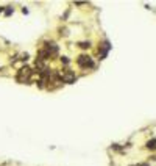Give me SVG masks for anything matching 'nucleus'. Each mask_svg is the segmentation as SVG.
Segmentation results:
<instances>
[{"label": "nucleus", "mask_w": 156, "mask_h": 166, "mask_svg": "<svg viewBox=\"0 0 156 166\" xmlns=\"http://www.w3.org/2000/svg\"><path fill=\"white\" fill-rule=\"evenodd\" d=\"M58 77L61 78L63 83H73L75 81V74L72 71H63V72H58Z\"/></svg>", "instance_id": "7ed1b4c3"}, {"label": "nucleus", "mask_w": 156, "mask_h": 166, "mask_svg": "<svg viewBox=\"0 0 156 166\" xmlns=\"http://www.w3.org/2000/svg\"><path fill=\"white\" fill-rule=\"evenodd\" d=\"M76 64L80 66V67H83V69H91V67H94V61H92V58L91 57H88V55H80L76 58Z\"/></svg>", "instance_id": "f03ea898"}, {"label": "nucleus", "mask_w": 156, "mask_h": 166, "mask_svg": "<svg viewBox=\"0 0 156 166\" xmlns=\"http://www.w3.org/2000/svg\"><path fill=\"white\" fill-rule=\"evenodd\" d=\"M131 166H148V163H137V164H131Z\"/></svg>", "instance_id": "0eeeda50"}, {"label": "nucleus", "mask_w": 156, "mask_h": 166, "mask_svg": "<svg viewBox=\"0 0 156 166\" xmlns=\"http://www.w3.org/2000/svg\"><path fill=\"white\" fill-rule=\"evenodd\" d=\"M61 61H63V63H64V64H67V63H69V60H67V58H66V57H63V58H61Z\"/></svg>", "instance_id": "6e6552de"}, {"label": "nucleus", "mask_w": 156, "mask_h": 166, "mask_svg": "<svg viewBox=\"0 0 156 166\" xmlns=\"http://www.w3.org/2000/svg\"><path fill=\"white\" fill-rule=\"evenodd\" d=\"M147 147H148V149H156V138L147 141Z\"/></svg>", "instance_id": "39448f33"}, {"label": "nucleus", "mask_w": 156, "mask_h": 166, "mask_svg": "<svg viewBox=\"0 0 156 166\" xmlns=\"http://www.w3.org/2000/svg\"><path fill=\"white\" fill-rule=\"evenodd\" d=\"M111 49V46H109V43L108 41H105V43L100 46V49H98V55H100V60H103L105 57H106V53H108V50Z\"/></svg>", "instance_id": "20e7f679"}, {"label": "nucleus", "mask_w": 156, "mask_h": 166, "mask_svg": "<svg viewBox=\"0 0 156 166\" xmlns=\"http://www.w3.org/2000/svg\"><path fill=\"white\" fill-rule=\"evenodd\" d=\"M78 46H80L81 49H89V47H91V43H89V41H88V43H86V41H83V43H80Z\"/></svg>", "instance_id": "423d86ee"}, {"label": "nucleus", "mask_w": 156, "mask_h": 166, "mask_svg": "<svg viewBox=\"0 0 156 166\" xmlns=\"http://www.w3.org/2000/svg\"><path fill=\"white\" fill-rule=\"evenodd\" d=\"M31 78H33V71H31L30 67L24 66V67H20V69L17 71L16 80H17L19 83H28Z\"/></svg>", "instance_id": "f257e3e1"}]
</instances>
